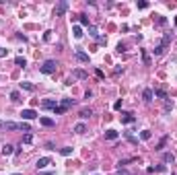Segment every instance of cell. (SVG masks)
I'll list each match as a JSON object with an SVG mask.
<instances>
[{"label":"cell","instance_id":"cell-1","mask_svg":"<svg viewBox=\"0 0 177 175\" xmlns=\"http://www.w3.org/2000/svg\"><path fill=\"white\" fill-rule=\"evenodd\" d=\"M56 66H58L56 60H46V62L39 66V70H41L43 74H54V72H56Z\"/></svg>","mask_w":177,"mask_h":175},{"label":"cell","instance_id":"cell-2","mask_svg":"<svg viewBox=\"0 0 177 175\" xmlns=\"http://www.w3.org/2000/svg\"><path fill=\"white\" fill-rule=\"evenodd\" d=\"M66 10H68V2L62 0V2H58L56 8H54V17H62V15H66Z\"/></svg>","mask_w":177,"mask_h":175},{"label":"cell","instance_id":"cell-3","mask_svg":"<svg viewBox=\"0 0 177 175\" xmlns=\"http://www.w3.org/2000/svg\"><path fill=\"white\" fill-rule=\"evenodd\" d=\"M21 118H23V122L35 120L37 118V111H35V109H23V111H21Z\"/></svg>","mask_w":177,"mask_h":175},{"label":"cell","instance_id":"cell-4","mask_svg":"<svg viewBox=\"0 0 177 175\" xmlns=\"http://www.w3.org/2000/svg\"><path fill=\"white\" fill-rule=\"evenodd\" d=\"M50 163H52V159H50V157H41V159H37V165H35V167L41 171V169H46Z\"/></svg>","mask_w":177,"mask_h":175},{"label":"cell","instance_id":"cell-5","mask_svg":"<svg viewBox=\"0 0 177 175\" xmlns=\"http://www.w3.org/2000/svg\"><path fill=\"white\" fill-rule=\"evenodd\" d=\"M41 107L43 109H54V107H58V99H46V101H41Z\"/></svg>","mask_w":177,"mask_h":175},{"label":"cell","instance_id":"cell-6","mask_svg":"<svg viewBox=\"0 0 177 175\" xmlns=\"http://www.w3.org/2000/svg\"><path fill=\"white\" fill-rule=\"evenodd\" d=\"M74 58H76L78 62H88V54H86V52H82L80 48H78V50L74 52Z\"/></svg>","mask_w":177,"mask_h":175},{"label":"cell","instance_id":"cell-7","mask_svg":"<svg viewBox=\"0 0 177 175\" xmlns=\"http://www.w3.org/2000/svg\"><path fill=\"white\" fill-rule=\"evenodd\" d=\"M72 76H74V78H80V80H84V78H88V74H86V72H84L82 68H76V70L72 72Z\"/></svg>","mask_w":177,"mask_h":175},{"label":"cell","instance_id":"cell-8","mask_svg":"<svg viewBox=\"0 0 177 175\" xmlns=\"http://www.w3.org/2000/svg\"><path fill=\"white\" fill-rule=\"evenodd\" d=\"M4 130H21V124H17V122H4Z\"/></svg>","mask_w":177,"mask_h":175},{"label":"cell","instance_id":"cell-9","mask_svg":"<svg viewBox=\"0 0 177 175\" xmlns=\"http://www.w3.org/2000/svg\"><path fill=\"white\" fill-rule=\"evenodd\" d=\"M152 97H154V95H152V89H144V91H142V99H144L146 103H150Z\"/></svg>","mask_w":177,"mask_h":175},{"label":"cell","instance_id":"cell-10","mask_svg":"<svg viewBox=\"0 0 177 175\" xmlns=\"http://www.w3.org/2000/svg\"><path fill=\"white\" fill-rule=\"evenodd\" d=\"M78 116H80L82 120H86V118H91V116H93V109H91V107H84V109H80V113H78Z\"/></svg>","mask_w":177,"mask_h":175},{"label":"cell","instance_id":"cell-11","mask_svg":"<svg viewBox=\"0 0 177 175\" xmlns=\"http://www.w3.org/2000/svg\"><path fill=\"white\" fill-rule=\"evenodd\" d=\"M152 95H154V97H159V99H165V101L169 99V97H167V93H165V89H154V91H152Z\"/></svg>","mask_w":177,"mask_h":175},{"label":"cell","instance_id":"cell-12","mask_svg":"<svg viewBox=\"0 0 177 175\" xmlns=\"http://www.w3.org/2000/svg\"><path fill=\"white\" fill-rule=\"evenodd\" d=\"M74 103H76V99H68V97L60 101V105H62V107H66V109H68V107H72Z\"/></svg>","mask_w":177,"mask_h":175},{"label":"cell","instance_id":"cell-13","mask_svg":"<svg viewBox=\"0 0 177 175\" xmlns=\"http://www.w3.org/2000/svg\"><path fill=\"white\" fill-rule=\"evenodd\" d=\"M88 35L95 37V39H99V37H101V35H99V29H97L95 25H88Z\"/></svg>","mask_w":177,"mask_h":175},{"label":"cell","instance_id":"cell-14","mask_svg":"<svg viewBox=\"0 0 177 175\" xmlns=\"http://www.w3.org/2000/svg\"><path fill=\"white\" fill-rule=\"evenodd\" d=\"M72 35H74L76 39H80V37L84 35V33H82V27H78V25H74V27H72Z\"/></svg>","mask_w":177,"mask_h":175},{"label":"cell","instance_id":"cell-15","mask_svg":"<svg viewBox=\"0 0 177 175\" xmlns=\"http://www.w3.org/2000/svg\"><path fill=\"white\" fill-rule=\"evenodd\" d=\"M84 132H86V126H84L82 122L74 126V134H84Z\"/></svg>","mask_w":177,"mask_h":175},{"label":"cell","instance_id":"cell-16","mask_svg":"<svg viewBox=\"0 0 177 175\" xmlns=\"http://www.w3.org/2000/svg\"><path fill=\"white\" fill-rule=\"evenodd\" d=\"M169 43H171V33H167V35L163 37V41L159 43V46H161L163 50H167V46H169Z\"/></svg>","mask_w":177,"mask_h":175},{"label":"cell","instance_id":"cell-17","mask_svg":"<svg viewBox=\"0 0 177 175\" xmlns=\"http://www.w3.org/2000/svg\"><path fill=\"white\" fill-rule=\"evenodd\" d=\"M12 152H15V146H12V144H4V146H2V155L8 157V155H12Z\"/></svg>","mask_w":177,"mask_h":175},{"label":"cell","instance_id":"cell-18","mask_svg":"<svg viewBox=\"0 0 177 175\" xmlns=\"http://www.w3.org/2000/svg\"><path fill=\"white\" fill-rule=\"evenodd\" d=\"M39 122H41V126H46V128H52V126H54V124H56V122H54V120H52V118H41V120H39Z\"/></svg>","mask_w":177,"mask_h":175},{"label":"cell","instance_id":"cell-19","mask_svg":"<svg viewBox=\"0 0 177 175\" xmlns=\"http://www.w3.org/2000/svg\"><path fill=\"white\" fill-rule=\"evenodd\" d=\"M163 161L173 165V163H175V155H173V152H165V155H163Z\"/></svg>","mask_w":177,"mask_h":175},{"label":"cell","instance_id":"cell-20","mask_svg":"<svg viewBox=\"0 0 177 175\" xmlns=\"http://www.w3.org/2000/svg\"><path fill=\"white\" fill-rule=\"evenodd\" d=\"M21 89H25V91H35V84H31V82H27V80H23V82H21Z\"/></svg>","mask_w":177,"mask_h":175},{"label":"cell","instance_id":"cell-21","mask_svg":"<svg viewBox=\"0 0 177 175\" xmlns=\"http://www.w3.org/2000/svg\"><path fill=\"white\" fill-rule=\"evenodd\" d=\"M134 120H136V118L132 116V113H122V122H124V124H132Z\"/></svg>","mask_w":177,"mask_h":175},{"label":"cell","instance_id":"cell-22","mask_svg":"<svg viewBox=\"0 0 177 175\" xmlns=\"http://www.w3.org/2000/svg\"><path fill=\"white\" fill-rule=\"evenodd\" d=\"M118 136H120V134L115 132V130H107V132H105V138H107V140H115Z\"/></svg>","mask_w":177,"mask_h":175},{"label":"cell","instance_id":"cell-23","mask_svg":"<svg viewBox=\"0 0 177 175\" xmlns=\"http://www.w3.org/2000/svg\"><path fill=\"white\" fill-rule=\"evenodd\" d=\"M167 140H169V136H163V138L159 140V144H157V148H154V150H159V152H161V150L165 148V144H167Z\"/></svg>","mask_w":177,"mask_h":175},{"label":"cell","instance_id":"cell-24","mask_svg":"<svg viewBox=\"0 0 177 175\" xmlns=\"http://www.w3.org/2000/svg\"><path fill=\"white\" fill-rule=\"evenodd\" d=\"M132 161H134V157H130V159H122L120 163H118V169H124L128 163H132Z\"/></svg>","mask_w":177,"mask_h":175},{"label":"cell","instance_id":"cell-25","mask_svg":"<svg viewBox=\"0 0 177 175\" xmlns=\"http://www.w3.org/2000/svg\"><path fill=\"white\" fill-rule=\"evenodd\" d=\"M154 25H157V27H165V25H167V19H165V17H157Z\"/></svg>","mask_w":177,"mask_h":175},{"label":"cell","instance_id":"cell-26","mask_svg":"<svg viewBox=\"0 0 177 175\" xmlns=\"http://www.w3.org/2000/svg\"><path fill=\"white\" fill-rule=\"evenodd\" d=\"M60 155H62V157H70V155H72V148H70V146H64V148L60 150Z\"/></svg>","mask_w":177,"mask_h":175},{"label":"cell","instance_id":"cell-27","mask_svg":"<svg viewBox=\"0 0 177 175\" xmlns=\"http://www.w3.org/2000/svg\"><path fill=\"white\" fill-rule=\"evenodd\" d=\"M15 64H17V66H23V68L27 66V62H25V58H21V56H17V58H15Z\"/></svg>","mask_w":177,"mask_h":175},{"label":"cell","instance_id":"cell-28","mask_svg":"<svg viewBox=\"0 0 177 175\" xmlns=\"http://www.w3.org/2000/svg\"><path fill=\"white\" fill-rule=\"evenodd\" d=\"M66 111H68V109H66V107H62V105L54 107V113H56V116H62V113H66Z\"/></svg>","mask_w":177,"mask_h":175},{"label":"cell","instance_id":"cell-29","mask_svg":"<svg viewBox=\"0 0 177 175\" xmlns=\"http://www.w3.org/2000/svg\"><path fill=\"white\" fill-rule=\"evenodd\" d=\"M78 21H80V25L88 27V17H86V15H78Z\"/></svg>","mask_w":177,"mask_h":175},{"label":"cell","instance_id":"cell-30","mask_svg":"<svg viewBox=\"0 0 177 175\" xmlns=\"http://www.w3.org/2000/svg\"><path fill=\"white\" fill-rule=\"evenodd\" d=\"M150 136H152L150 130H142V132H140V138H142V140H150Z\"/></svg>","mask_w":177,"mask_h":175},{"label":"cell","instance_id":"cell-31","mask_svg":"<svg viewBox=\"0 0 177 175\" xmlns=\"http://www.w3.org/2000/svg\"><path fill=\"white\" fill-rule=\"evenodd\" d=\"M10 99H12V101H21V95H19V91H12V93H10Z\"/></svg>","mask_w":177,"mask_h":175},{"label":"cell","instance_id":"cell-32","mask_svg":"<svg viewBox=\"0 0 177 175\" xmlns=\"http://www.w3.org/2000/svg\"><path fill=\"white\" fill-rule=\"evenodd\" d=\"M31 140H33V134H31V132H29V134H25V136H23V142H25V144H29V142H31Z\"/></svg>","mask_w":177,"mask_h":175},{"label":"cell","instance_id":"cell-33","mask_svg":"<svg viewBox=\"0 0 177 175\" xmlns=\"http://www.w3.org/2000/svg\"><path fill=\"white\" fill-rule=\"evenodd\" d=\"M163 52H165V50H163V48H161V46H157V48H154V56H161V54H163Z\"/></svg>","mask_w":177,"mask_h":175},{"label":"cell","instance_id":"cell-34","mask_svg":"<svg viewBox=\"0 0 177 175\" xmlns=\"http://www.w3.org/2000/svg\"><path fill=\"white\" fill-rule=\"evenodd\" d=\"M126 138H128V140H130V142H134V144H136V142H138V138H134V136H132V134H128V132H126Z\"/></svg>","mask_w":177,"mask_h":175},{"label":"cell","instance_id":"cell-35","mask_svg":"<svg viewBox=\"0 0 177 175\" xmlns=\"http://www.w3.org/2000/svg\"><path fill=\"white\" fill-rule=\"evenodd\" d=\"M8 56V50H4V48H0V58H6Z\"/></svg>","mask_w":177,"mask_h":175},{"label":"cell","instance_id":"cell-36","mask_svg":"<svg viewBox=\"0 0 177 175\" xmlns=\"http://www.w3.org/2000/svg\"><path fill=\"white\" fill-rule=\"evenodd\" d=\"M138 8H148V2H144V0H142V2H138Z\"/></svg>","mask_w":177,"mask_h":175},{"label":"cell","instance_id":"cell-37","mask_svg":"<svg viewBox=\"0 0 177 175\" xmlns=\"http://www.w3.org/2000/svg\"><path fill=\"white\" fill-rule=\"evenodd\" d=\"M46 148H48V150H56V148H54V142H46Z\"/></svg>","mask_w":177,"mask_h":175},{"label":"cell","instance_id":"cell-38","mask_svg":"<svg viewBox=\"0 0 177 175\" xmlns=\"http://www.w3.org/2000/svg\"><path fill=\"white\" fill-rule=\"evenodd\" d=\"M154 171H167V167L165 165H159V167H154Z\"/></svg>","mask_w":177,"mask_h":175},{"label":"cell","instance_id":"cell-39","mask_svg":"<svg viewBox=\"0 0 177 175\" xmlns=\"http://www.w3.org/2000/svg\"><path fill=\"white\" fill-rule=\"evenodd\" d=\"M120 107H122V99H120V101H115V103H113V109H120Z\"/></svg>","mask_w":177,"mask_h":175},{"label":"cell","instance_id":"cell-40","mask_svg":"<svg viewBox=\"0 0 177 175\" xmlns=\"http://www.w3.org/2000/svg\"><path fill=\"white\" fill-rule=\"evenodd\" d=\"M118 175H130V173H128L126 169H120V171H118Z\"/></svg>","mask_w":177,"mask_h":175},{"label":"cell","instance_id":"cell-41","mask_svg":"<svg viewBox=\"0 0 177 175\" xmlns=\"http://www.w3.org/2000/svg\"><path fill=\"white\" fill-rule=\"evenodd\" d=\"M39 175H56L54 171H46V173H39Z\"/></svg>","mask_w":177,"mask_h":175},{"label":"cell","instance_id":"cell-42","mask_svg":"<svg viewBox=\"0 0 177 175\" xmlns=\"http://www.w3.org/2000/svg\"><path fill=\"white\" fill-rule=\"evenodd\" d=\"M0 128H4V122H0Z\"/></svg>","mask_w":177,"mask_h":175},{"label":"cell","instance_id":"cell-43","mask_svg":"<svg viewBox=\"0 0 177 175\" xmlns=\"http://www.w3.org/2000/svg\"><path fill=\"white\" fill-rule=\"evenodd\" d=\"M12 175H21V173H12Z\"/></svg>","mask_w":177,"mask_h":175}]
</instances>
